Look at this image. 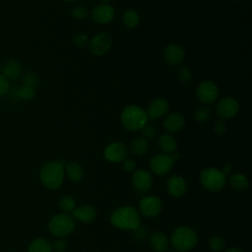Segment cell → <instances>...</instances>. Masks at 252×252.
<instances>
[{
	"mask_svg": "<svg viewBox=\"0 0 252 252\" xmlns=\"http://www.w3.org/2000/svg\"><path fill=\"white\" fill-rule=\"evenodd\" d=\"M211 117V110L207 106H201L194 112V119L197 122L204 123L208 121Z\"/></svg>",
	"mask_w": 252,
	"mask_h": 252,
	"instance_id": "cell-30",
	"label": "cell"
},
{
	"mask_svg": "<svg viewBox=\"0 0 252 252\" xmlns=\"http://www.w3.org/2000/svg\"><path fill=\"white\" fill-rule=\"evenodd\" d=\"M58 206L60 210L64 213H72L76 208V201L70 195H64L59 199Z\"/></svg>",
	"mask_w": 252,
	"mask_h": 252,
	"instance_id": "cell-28",
	"label": "cell"
},
{
	"mask_svg": "<svg viewBox=\"0 0 252 252\" xmlns=\"http://www.w3.org/2000/svg\"><path fill=\"white\" fill-rule=\"evenodd\" d=\"M170 244L177 251H189L197 244V234L188 226H178L171 233Z\"/></svg>",
	"mask_w": 252,
	"mask_h": 252,
	"instance_id": "cell-4",
	"label": "cell"
},
{
	"mask_svg": "<svg viewBox=\"0 0 252 252\" xmlns=\"http://www.w3.org/2000/svg\"><path fill=\"white\" fill-rule=\"evenodd\" d=\"M148 151V141L144 137H136L130 144V152L132 155L139 157Z\"/></svg>",
	"mask_w": 252,
	"mask_h": 252,
	"instance_id": "cell-25",
	"label": "cell"
},
{
	"mask_svg": "<svg viewBox=\"0 0 252 252\" xmlns=\"http://www.w3.org/2000/svg\"><path fill=\"white\" fill-rule=\"evenodd\" d=\"M39 83V78L37 77L36 74L32 72H29L23 76V84L25 86H29L32 88H35Z\"/></svg>",
	"mask_w": 252,
	"mask_h": 252,
	"instance_id": "cell-33",
	"label": "cell"
},
{
	"mask_svg": "<svg viewBox=\"0 0 252 252\" xmlns=\"http://www.w3.org/2000/svg\"><path fill=\"white\" fill-rule=\"evenodd\" d=\"M64 173L67 174L68 178L74 182H78L81 181L84 177V169L83 167L75 162V161H71L68 162L65 166H64Z\"/></svg>",
	"mask_w": 252,
	"mask_h": 252,
	"instance_id": "cell-23",
	"label": "cell"
},
{
	"mask_svg": "<svg viewBox=\"0 0 252 252\" xmlns=\"http://www.w3.org/2000/svg\"><path fill=\"white\" fill-rule=\"evenodd\" d=\"M100 1H102V2H107V1H109V0H100Z\"/></svg>",
	"mask_w": 252,
	"mask_h": 252,
	"instance_id": "cell-45",
	"label": "cell"
},
{
	"mask_svg": "<svg viewBox=\"0 0 252 252\" xmlns=\"http://www.w3.org/2000/svg\"><path fill=\"white\" fill-rule=\"evenodd\" d=\"M177 77L180 82L187 84L192 79V73L188 67L182 66V67H179V69L177 70Z\"/></svg>",
	"mask_w": 252,
	"mask_h": 252,
	"instance_id": "cell-34",
	"label": "cell"
},
{
	"mask_svg": "<svg viewBox=\"0 0 252 252\" xmlns=\"http://www.w3.org/2000/svg\"><path fill=\"white\" fill-rule=\"evenodd\" d=\"M158 146H159L160 150L164 154L171 155V154L175 153V151L177 149V142H176L175 138L173 136H171L170 134L160 135L159 138H158Z\"/></svg>",
	"mask_w": 252,
	"mask_h": 252,
	"instance_id": "cell-22",
	"label": "cell"
},
{
	"mask_svg": "<svg viewBox=\"0 0 252 252\" xmlns=\"http://www.w3.org/2000/svg\"><path fill=\"white\" fill-rule=\"evenodd\" d=\"M150 244L155 251L164 252L169 245L166 235L161 231H156L150 236Z\"/></svg>",
	"mask_w": 252,
	"mask_h": 252,
	"instance_id": "cell-21",
	"label": "cell"
},
{
	"mask_svg": "<svg viewBox=\"0 0 252 252\" xmlns=\"http://www.w3.org/2000/svg\"><path fill=\"white\" fill-rule=\"evenodd\" d=\"M72 217L81 222L89 223L95 219L96 211L90 205H82L74 209L72 212Z\"/></svg>",
	"mask_w": 252,
	"mask_h": 252,
	"instance_id": "cell-19",
	"label": "cell"
},
{
	"mask_svg": "<svg viewBox=\"0 0 252 252\" xmlns=\"http://www.w3.org/2000/svg\"><path fill=\"white\" fill-rule=\"evenodd\" d=\"M73 42L78 47H84L89 43V39L86 33H78L74 36Z\"/></svg>",
	"mask_w": 252,
	"mask_h": 252,
	"instance_id": "cell-36",
	"label": "cell"
},
{
	"mask_svg": "<svg viewBox=\"0 0 252 252\" xmlns=\"http://www.w3.org/2000/svg\"><path fill=\"white\" fill-rule=\"evenodd\" d=\"M224 174H226V173H228V172H230L231 171V166L229 165V164H226V165H224V167H223V169L221 170Z\"/></svg>",
	"mask_w": 252,
	"mask_h": 252,
	"instance_id": "cell-42",
	"label": "cell"
},
{
	"mask_svg": "<svg viewBox=\"0 0 252 252\" xmlns=\"http://www.w3.org/2000/svg\"><path fill=\"white\" fill-rule=\"evenodd\" d=\"M196 95L203 104H211L215 102L219 96V88L216 83L211 80L202 81L196 89Z\"/></svg>",
	"mask_w": 252,
	"mask_h": 252,
	"instance_id": "cell-7",
	"label": "cell"
},
{
	"mask_svg": "<svg viewBox=\"0 0 252 252\" xmlns=\"http://www.w3.org/2000/svg\"><path fill=\"white\" fill-rule=\"evenodd\" d=\"M209 245H210L212 250H214L216 252H219V251H220L224 248L225 241L220 236H213L209 240Z\"/></svg>",
	"mask_w": 252,
	"mask_h": 252,
	"instance_id": "cell-32",
	"label": "cell"
},
{
	"mask_svg": "<svg viewBox=\"0 0 252 252\" xmlns=\"http://www.w3.org/2000/svg\"><path fill=\"white\" fill-rule=\"evenodd\" d=\"M0 71H1V66H0Z\"/></svg>",
	"mask_w": 252,
	"mask_h": 252,
	"instance_id": "cell-47",
	"label": "cell"
},
{
	"mask_svg": "<svg viewBox=\"0 0 252 252\" xmlns=\"http://www.w3.org/2000/svg\"><path fill=\"white\" fill-rule=\"evenodd\" d=\"M133 231V235L135 238L137 239H144L147 234H148V230H147V227L146 226H143V225H139L138 227H136L135 229L132 230Z\"/></svg>",
	"mask_w": 252,
	"mask_h": 252,
	"instance_id": "cell-40",
	"label": "cell"
},
{
	"mask_svg": "<svg viewBox=\"0 0 252 252\" xmlns=\"http://www.w3.org/2000/svg\"><path fill=\"white\" fill-rule=\"evenodd\" d=\"M168 252H175V251H168Z\"/></svg>",
	"mask_w": 252,
	"mask_h": 252,
	"instance_id": "cell-46",
	"label": "cell"
},
{
	"mask_svg": "<svg viewBox=\"0 0 252 252\" xmlns=\"http://www.w3.org/2000/svg\"><path fill=\"white\" fill-rule=\"evenodd\" d=\"M232 1H237V0H232Z\"/></svg>",
	"mask_w": 252,
	"mask_h": 252,
	"instance_id": "cell-48",
	"label": "cell"
},
{
	"mask_svg": "<svg viewBox=\"0 0 252 252\" xmlns=\"http://www.w3.org/2000/svg\"><path fill=\"white\" fill-rule=\"evenodd\" d=\"M42 184L48 189H57L64 179V162L62 160H49L45 162L39 171Z\"/></svg>",
	"mask_w": 252,
	"mask_h": 252,
	"instance_id": "cell-2",
	"label": "cell"
},
{
	"mask_svg": "<svg viewBox=\"0 0 252 252\" xmlns=\"http://www.w3.org/2000/svg\"><path fill=\"white\" fill-rule=\"evenodd\" d=\"M202 186L211 192H217L223 188L226 182L225 174L215 167H206L200 173Z\"/></svg>",
	"mask_w": 252,
	"mask_h": 252,
	"instance_id": "cell-6",
	"label": "cell"
},
{
	"mask_svg": "<svg viewBox=\"0 0 252 252\" xmlns=\"http://www.w3.org/2000/svg\"><path fill=\"white\" fill-rule=\"evenodd\" d=\"M185 124L184 116L179 112H170L165 115L163 120L164 128L171 133L178 132Z\"/></svg>",
	"mask_w": 252,
	"mask_h": 252,
	"instance_id": "cell-18",
	"label": "cell"
},
{
	"mask_svg": "<svg viewBox=\"0 0 252 252\" xmlns=\"http://www.w3.org/2000/svg\"><path fill=\"white\" fill-rule=\"evenodd\" d=\"M64 1H67V2H73V1H76V0H64Z\"/></svg>",
	"mask_w": 252,
	"mask_h": 252,
	"instance_id": "cell-44",
	"label": "cell"
},
{
	"mask_svg": "<svg viewBox=\"0 0 252 252\" xmlns=\"http://www.w3.org/2000/svg\"><path fill=\"white\" fill-rule=\"evenodd\" d=\"M229 184L236 191H246L249 188L248 178L241 173L231 175L229 177Z\"/></svg>",
	"mask_w": 252,
	"mask_h": 252,
	"instance_id": "cell-26",
	"label": "cell"
},
{
	"mask_svg": "<svg viewBox=\"0 0 252 252\" xmlns=\"http://www.w3.org/2000/svg\"><path fill=\"white\" fill-rule=\"evenodd\" d=\"M34 94H35V91L32 87L23 85L22 87L17 89L18 98H21V99H24V100H30V99L33 98Z\"/></svg>",
	"mask_w": 252,
	"mask_h": 252,
	"instance_id": "cell-29",
	"label": "cell"
},
{
	"mask_svg": "<svg viewBox=\"0 0 252 252\" xmlns=\"http://www.w3.org/2000/svg\"><path fill=\"white\" fill-rule=\"evenodd\" d=\"M110 221L119 229L133 230L141 224L140 213L133 207L122 206L112 212Z\"/></svg>",
	"mask_w": 252,
	"mask_h": 252,
	"instance_id": "cell-1",
	"label": "cell"
},
{
	"mask_svg": "<svg viewBox=\"0 0 252 252\" xmlns=\"http://www.w3.org/2000/svg\"><path fill=\"white\" fill-rule=\"evenodd\" d=\"M141 131H142L143 135L146 138H149V139H153L156 136V134H157L155 127L153 125H151V124H148V123L141 129Z\"/></svg>",
	"mask_w": 252,
	"mask_h": 252,
	"instance_id": "cell-39",
	"label": "cell"
},
{
	"mask_svg": "<svg viewBox=\"0 0 252 252\" xmlns=\"http://www.w3.org/2000/svg\"><path fill=\"white\" fill-rule=\"evenodd\" d=\"M163 56L167 63L176 66L183 62L185 58V52L180 45L176 43H170L165 47Z\"/></svg>",
	"mask_w": 252,
	"mask_h": 252,
	"instance_id": "cell-15",
	"label": "cell"
},
{
	"mask_svg": "<svg viewBox=\"0 0 252 252\" xmlns=\"http://www.w3.org/2000/svg\"><path fill=\"white\" fill-rule=\"evenodd\" d=\"M10 90V83L9 80L0 74V96L6 94Z\"/></svg>",
	"mask_w": 252,
	"mask_h": 252,
	"instance_id": "cell-37",
	"label": "cell"
},
{
	"mask_svg": "<svg viewBox=\"0 0 252 252\" xmlns=\"http://www.w3.org/2000/svg\"><path fill=\"white\" fill-rule=\"evenodd\" d=\"M51 247L54 252H64L67 248V243L63 239L58 238L51 244Z\"/></svg>",
	"mask_w": 252,
	"mask_h": 252,
	"instance_id": "cell-38",
	"label": "cell"
},
{
	"mask_svg": "<svg viewBox=\"0 0 252 252\" xmlns=\"http://www.w3.org/2000/svg\"><path fill=\"white\" fill-rule=\"evenodd\" d=\"M238 110L239 104L237 100L231 96L221 98L216 106V113L221 119H229L234 117Z\"/></svg>",
	"mask_w": 252,
	"mask_h": 252,
	"instance_id": "cell-10",
	"label": "cell"
},
{
	"mask_svg": "<svg viewBox=\"0 0 252 252\" xmlns=\"http://www.w3.org/2000/svg\"><path fill=\"white\" fill-rule=\"evenodd\" d=\"M28 252H52L51 243L42 237L35 238L30 243Z\"/></svg>",
	"mask_w": 252,
	"mask_h": 252,
	"instance_id": "cell-24",
	"label": "cell"
},
{
	"mask_svg": "<svg viewBox=\"0 0 252 252\" xmlns=\"http://www.w3.org/2000/svg\"><path fill=\"white\" fill-rule=\"evenodd\" d=\"M120 120L122 125L129 131L141 130L148 123V115L144 109L138 105L126 106L121 114Z\"/></svg>",
	"mask_w": 252,
	"mask_h": 252,
	"instance_id": "cell-3",
	"label": "cell"
},
{
	"mask_svg": "<svg viewBox=\"0 0 252 252\" xmlns=\"http://www.w3.org/2000/svg\"><path fill=\"white\" fill-rule=\"evenodd\" d=\"M226 124L223 120H218L213 125V131L219 136L223 135L226 132Z\"/></svg>",
	"mask_w": 252,
	"mask_h": 252,
	"instance_id": "cell-35",
	"label": "cell"
},
{
	"mask_svg": "<svg viewBox=\"0 0 252 252\" xmlns=\"http://www.w3.org/2000/svg\"><path fill=\"white\" fill-rule=\"evenodd\" d=\"M128 150L126 146L121 142H112L108 144L104 151V158L110 162H120L127 158Z\"/></svg>",
	"mask_w": 252,
	"mask_h": 252,
	"instance_id": "cell-12",
	"label": "cell"
},
{
	"mask_svg": "<svg viewBox=\"0 0 252 252\" xmlns=\"http://www.w3.org/2000/svg\"><path fill=\"white\" fill-rule=\"evenodd\" d=\"M168 108V102L164 98H156L148 105L146 113L149 119L154 120L167 114Z\"/></svg>",
	"mask_w": 252,
	"mask_h": 252,
	"instance_id": "cell-14",
	"label": "cell"
},
{
	"mask_svg": "<svg viewBox=\"0 0 252 252\" xmlns=\"http://www.w3.org/2000/svg\"><path fill=\"white\" fill-rule=\"evenodd\" d=\"M225 252H242V250L237 247H231V248L227 249Z\"/></svg>",
	"mask_w": 252,
	"mask_h": 252,
	"instance_id": "cell-43",
	"label": "cell"
},
{
	"mask_svg": "<svg viewBox=\"0 0 252 252\" xmlns=\"http://www.w3.org/2000/svg\"><path fill=\"white\" fill-rule=\"evenodd\" d=\"M74 218L66 213L53 216L48 221V229L51 234L59 238L68 236L75 229Z\"/></svg>",
	"mask_w": 252,
	"mask_h": 252,
	"instance_id": "cell-5",
	"label": "cell"
},
{
	"mask_svg": "<svg viewBox=\"0 0 252 252\" xmlns=\"http://www.w3.org/2000/svg\"><path fill=\"white\" fill-rule=\"evenodd\" d=\"M132 183L139 191H148L153 185V178L150 172L144 169L136 170L132 175Z\"/></svg>",
	"mask_w": 252,
	"mask_h": 252,
	"instance_id": "cell-17",
	"label": "cell"
},
{
	"mask_svg": "<svg viewBox=\"0 0 252 252\" xmlns=\"http://www.w3.org/2000/svg\"><path fill=\"white\" fill-rule=\"evenodd\" d=\"M71 15L74 19L76 20H84L85 18L88 17L89 15V10L86 6L84 5H77L75 6L72 11H71Z\"/></svg>",
	"mask_w": 252,
	"mask_h": 252,
	"instance_id": "cell-31",
	"label": "cell"
},
{
	"mask_svg": "<svg viewBox=\"0 0 252 252\" xmlns=\"http://www.w3.org/2000/svg\"><path fill=\"white\" fill-rule=\"evenodd\" d=\"M174 163L172 155L158 154L151 158L150 166L154 173L158 175H163L170 171Z\"/></svg>",
	"mask_w": 252,
	"mask_h": 252,
	"instance_id": "cell-9",
	"label": "cell"
},
{
	"mask_svg": "<svg viewBox=\"0 0 252 252\" xmlns=\"http://www.w3.org/2000/svg\"><path fill=\"white\" fill-rule=\"evenodd\" d=\"M88 44L93 54L100 56L105 54L111 47V37L106 32H99L95 34Z\"/></svg>",
	"mask_w": 252,
	"mask_h": 252,
	"instance_id": "cell-11",
	"label": "cell"
},
{
	"mask_svg": "<svg viewBox=\"0 0 252 252\" xmlns=\"http://www.w3.org/2000/svg\"><path fill=\"white\" fill-rule=\"evenodd\" d=\"M2 75L8 80H16L22 75V65L16 59H9L2 68Z\"/></svg>",
	"mask_w": 252,
	"mask_h": 252,
	"instance_id": "cell-20",
	"label": "cell"
},
{
	"mask_svg": "<svg viewBox=\"0 0 252 252\" xmlns=\"http://www.w3.org/2000/svg\"><path fill=\"white\" fill-rule=\"evenodd\" d=\"M168 193L175 198L183 196L187 190V184L183 177L179 175H171L166 182Z\"/></svg>",
	"mask_w": 252,
	"mask_h": 252,
	"instance_id": "cell-16",
	"label": "cell"
},
{
	"mask_svg": "<svg viewBox=\"0 0 252 252\" xmlns=\"http://www.w3.org/2000/svg\"><path fill=\"white\" fill-rule=\"evenodd\" d=\"M115 15L114 8L106 3L96 5L91 11V17L94 22L97 24H108L110 23Z\"/></svg>",
	"mask_w": 252,
	"mask_h": 252,
	"instance_id": "cell-13",
	"label": "cell"
},
{
	"mask_svg": "<svg viewBox=\"0 0 252 252\" xmlns=\"http://www.w3.org/2000/svg\"><path fill=\"white\" fill-rule=\"evenodd\" d=\"M140 213L147 218L158 216L162 210V203L157 196H146L139 203Z\"/></svg>",
	"mask_w": 252,
	"mask_h": 252,
	"instance_id": "cell-8",
	"label": "cell"
},
{
	"mask_svg": "<svg viewBox=\"0 0 252 252\" xmlns=\"http://www.w3.org/2000/svg\"><path fill=\"white\" fill-rule=\"evenodd\" d=\"M123 23L127 28H135L139 22H140V16L139 14L133 10V9H128L125 10L123 13V17H122Z\"/></svg>",
	"mask_w": 252,
	"mask_h": 252,
	"instance_id": "cell-27",
	"label": "cell"
},
{
	"mask_svg": "<svg viewBox=\"0 0 252 252\" xmlns=\"http://www.w3.org/2000/svg\"><path fill=\"white\" fill-rule=\"evenodd\" d=\"M123 168H124V170H126L128 172H131L136 168V162L133 159L125 158L123 160Z\"/></svg>",
	"mask_w": 252,
	"mask_h": 252,
	"instance_id": "cell-41",
	"label": "cell"
}]
</instances>
